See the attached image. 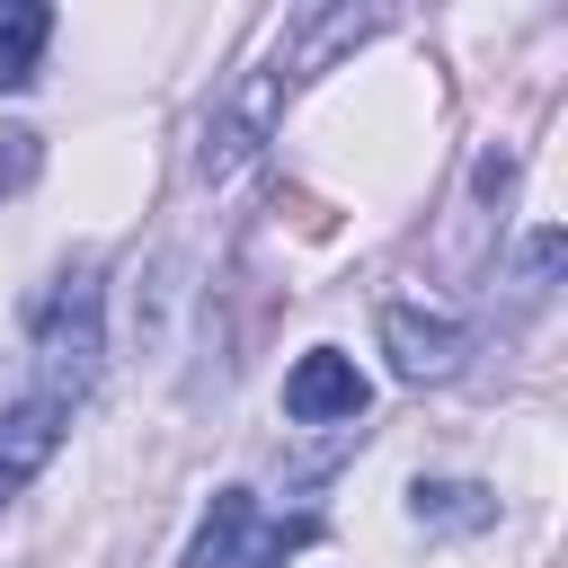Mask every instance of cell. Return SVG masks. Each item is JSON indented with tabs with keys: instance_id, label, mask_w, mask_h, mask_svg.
Wrapping results in <instances>:
<instances>
[{
	"instance_id": "5b68a950",
	"label": "cell",
	"mask_w": 568,
	"mask_h": 568,
	"mask_svg": "<svg viewBox=\"0 0 568 568\" xmlns=\"http://www.w3.org/2000/svg\"><path fill=\"white\" fill-rule=\"evenodd\" d=\"M364 399H373V382H364L355 355H337V346H311V355L284 373V417H293V426H346V417H364Z\"/></svg>"
},
{
	"instance_id": "7a4b0ae2",
	"label": "cell",
	"mask_w": 568,
	"mask_h": 568,
	"mask_svg": "<svg viewBox=\"0 0 568 568\" xmlns=\"http://www.w3.org/2000/svg\"><path fill=\"white\" fill-rule=\"evenodd\" d=\"M320 541V524L311 515H266L248 488H213V506H204V524H195V541H186V559L178 568H284L293 550H311Z\"/></svg>"
},
{
	"instance_id": "30bf717a",
	"label": "cell",
	"mask_w": 568,
	"mask_h": 568,
	"mask_svg": "<svg viewBox=\"0 0 568 568\" xmlns=\"http://www.w3.org/2000/svg\"><path fill=\"white\" fill-rule=\"evenodd\" d=\"M36 169H44V142H36L27 124H0V195H18Z\"/></svg>"
},
{
	"instance_id": "52a82bcc",
	"label": "cell",
	"mask_w": 568,
	"mask_h": 568,
	"mask_svg": "<svg viewBox=\"0 0 568 568\" xmlns=\"http://www.w3.org/2000/svg\"><path fill=\"white\" fill-rule=\"evenodd\" d=\"M382 27V9H311L284 44H275V62H284V80H320L337 53H355L364 36Z\"/></svg>"
},
{
	"instance_id": "8992f818",
	"label": "cell",
	"mask_w": 568,
	"mask_h": 568,
	"mask_svg": "<svg viewBox=\"0 0 568 568\" xmlns=\"http://www.w3.org/2000/svg\"><path fill=\"white\" fill-rule=\"evenodd\" d=\"M62 435H71V399H53V390H27L0 408V506L62 453Z\"/></svg>"
},
{
	"instance_id": "277c9868",
	"label": "cell",
	"mask_w": 568,
	"mask_h": 568,
	"mask_svg": "<svg viewBox=\"0 0 568 568\" xmlns=\"http://www.w3.org/2000/svg\"><path fill=\"white\" fill-rule=\"evenodd\" d=\"M382 355H390L399 382H453L462 355H470V328H462L444 302L390 293V302H382Z\"/></svg>"
},
{
	"instance_id": "3957f363",
	"label": "cell",
	"mask_w": 568,
	"mask_h": 568,
	"mask_svg": "<svg viewBox=\"0 0 568 568\" xmlns=\"http://www.w3.org/2000/svg\"><path fill=\"white\" fill-rule=\"evenodd\" d=\"M284 89H293V80H284V62L266 53V62H257V71H248V80H240L222 106H213V124H204V151H195V169H204L213 186H222V178H240V169H248V160L275 142Z\"/></svg>"
},
{
	"instance_id": "6da1fadb",
	"label": "cell",
	"mask_w": 568,
	"mask_h": 568,
	"mask_svg": "<svg viewBox=\"0 0 568 568\" xmlns=\"http://www.w3.org/2000/svg\"><path fill=\"white\" fill-rule=\"evenodd\" d=\"M27 337H36V390L53 399H80L98 382V355H106V275L98 257H71L36 302H27Z\"/></svg>"
},
{
	"instance_id": "ba28073f",
	"label": "cell",
	"mask_w": 568,
	"mask_h": 568,
	"mask_svg": "<svg viewBox=\"0 0 568 568\" xmlns=\"http://www.w3.org/2000/svg\"><path fill=\"white\" fill-rule=\"evenodd\" d=\"M53 44V9L44 0H0V89H36V62Z\"/></svg>"
},
{
	"instance_id": "9c48e42d",
	"label": "cell",
	"mask_w": 568,
	"mask_h": 568,
	"mask_svg": "<svg viewBox=\"0 0 568 568\" xmlns=\"http://www.w3.org/2000/svg\"><path fill=\"white\" fill-rule=\"evenodd\" d=\"M408 506H417V524H453V532H479V524L497 515V497L470 488V479H417Z\"/></svg>"
}]
</instances>
